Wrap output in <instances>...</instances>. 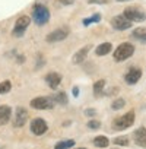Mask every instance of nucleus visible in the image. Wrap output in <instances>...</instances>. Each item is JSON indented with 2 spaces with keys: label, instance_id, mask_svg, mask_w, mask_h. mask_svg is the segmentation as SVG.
Instances as JSON below:
<instances>
[{
  "label": "nucleus",
  "instance_id": "29",
  "mask_svg": "<svg viewBox=\"0 0 146 149\" xmlns=\"http://www.w3.org/2000/svg\"><path fill=\"white\" fill-rule=\"evenodd\" d=\"M72 94H73V97H78L79 95V88L75 86V88H73V91H72Z\"/></svg>",
  "mask_w": 146,
  "mask_h": 149
},
{
  "label": "nucleus",
  "instance_id": "24",
  "mask_svg": "<svg viewBox=\"0 0 146 149\" xmlns=\"http://www.w3.org/2000/svg\"><path fill=\"white\" fill-rule=\"evenodd\" d=\"M99 21H101V15H99V13H94L91 18L83 19V25H85V26H88L89 24H97V22H99Z\"/></svg>",
  "mask_w": 146,
  "mask_h": 149
},
{
  "label": "nucleus",
  "instance_id": "4",
  "mask_svg": "<svg viewBox=\"0 0 146 149\" xmlns=\"http://www.w3.org/2000/svg\"><path fill=\"white\" fill-rule=\"evenodd\" d=\"M123 15L130 22H143V21H146V13L143 10H140L139 8H133V6L126 8L124 12H123Z\"/></svg>",
  "mask_w": 146,
  "mask_h": 149
},
{
  "label": "nucleus",
  "instance_id": "34",
  "mask_svg": "<svg viewBox=\"0 0 146 149\" xmlns=\"http://www.w3.org/2000/svg\"><path fill=\"white\" fill-rule=\"evenodd\" d=\"M114 149H117V148H114Z\"/></svg>",
  "mask_w": 146,
  "mask_h": 149
},
{
  "label": "nucleus",
  "instance_id": "13",
  "mask_svg": "<svg viewBox=\"0 0 146 149\" xmlns=\"http://www.w3.org/2000/svg\"><path fill=\"white\" fill-rule=\"evenodd\" d=\"M89 50H91V45H86V47L78 50V51L75 53V56H73V58H72L73 64H81V63H83L85 58H86V56H88V53H89Z\"/></svg>",
  "mask_w": 146,
  "mask_h": 149
},
{
  "label": "nucleus",
  "instance_id": "30",
  "mask_svg": "<svg viewBox=\"0 0 146 149\" xmlns=\"http://www.w3.org/2000/svg\"><path fill=\"white\" fill-rule=\"evenodd\" d=\"M86 114H88L89 117H92V116H95V110H92V108H88V110H86Z\"/></svg>",
  "mask_w": 146,
  "mask_h": 149
},
{
  "label": "nucleus",
  "instance_id": "11",
  "mask_svg": "<svg viewBox=\"0 0 146 149\" xmlns=\"http://www.w3.org/2000/svg\"><path fill=\"white\" fill-rule=\"evenodd\" d=\"M28 120V111L22 107L16 108V116H15V121H13V126L15 127H22Z\"/></svg>",
  "mask_w": 146,
  "mask_h": 149
},
{
  "label": "nucleus",
  "instance_id": "32",
  "mask_svg": "<svg viewBox=\"0 0 146 149\" xmlns=\"http://www.w3.org/2000/svg\"><path fill=\"white\" fill-rule=\"evenodd\" d=\"M117 2H129V0H117Z\"/></svg>",
  "mask_w": 146,
  "mask_h": 149
},
{
  "label": "nucleus",
  "instance_id": "6",
  "mask_svg": "<svg viewBox=\"0 0 146 149\" xmlns=\"http://www.w3.org/2000/svg\"><path fill=\"white\" fill-rule=\"evenodd\" d=\"M54 105V100L51 97H37L31 101V107L35 110H51Z\"/></svg>",
  "mask_w": 146,
  "mask_h": 149
},
{
  "label": "nucleus",
  "instance_id": "20",
  "mask_svg": "<svg viewBox=\"0 0 146 149\" xmlns=\"http://www.w3.org/2000/svg\"><path fill=\"white\" fill-rule=\"evenodd\" d=\"M133 37L143 41V42H146V28H136L133 31Z\"/></svg>",
  "mask_w": 146,
  "mask_h": 149
},
{
  "label": "nucleus",
  "instance_id": "31",
  "mask_svg": "<svg viewBox=\"0 0 146 149\" xmlns=\"http://www.w3.org/2000/svg\"><path fill=\"white\" fill-rule=\"evenodd\" d=\"M25 61V56H18V63H22Z\"/></svg>",
  "mask_w": 146,
  "mask_h": 149
},
{
  "label": "nucleus",
  "instance_id": "23",
  "mask_svg": "<svg viewBox=\"0 0 146 149\" xmlns=\"http://www.w3.org/2000/svg\"><path fill=\"white\" fill-rule=\"evenodd\" d=\"M10 89H12V82L10 81L0 82V95H2V94H8Z\"/></svg>",
  "mask_w": 146,
  "mask_h": 149
},
{
  "label": "nucleus",
  "instance_id": "9",
  "mask_svg": "<svg viewBox=\"0 0 146 149\" xmlns=\"http://www.w3.org/2000/svg\"><path fill=\"white\" fill-rule=\"evenodd\" d=\"M31 132L37 136H41L47 132V123L42 118H34L31 121Z\"/></svg>",
  "mask_w": 146,
  "mask_h": 149
},
{
  "label": "nucleus",
  "instance_id": "22",
  "mask_svg": "<svg viewBox=\"0 0 146 149\" xmlns=\"http://www.w3.org/2000/svg\"><path fill=\"white\" fill-rule=\"evenodd\" d=\"M129 143H130V139L127 136H118L114 139V145L117 146H129Z\"/></svg>",
  "mask_w": 146,
  "mask_h": 149
},
{
  "label": "nucleus",
  "instance_id": "12",
  "mask_svg": "<svg viewBox=\"0 0 146 149\" xmlns=\"http://www.w3.org/2000/svg\"><path fill=\"white\" fill-rule=\"evenodd\" d=\"M134 142L136 145L142 146V148H146V127H139L134 130Z\"/></svg>",
  "mask_w": 146,
  "mask_h": 149
},
{
  "label": "nucleus",
  "instance_id": "2",
  "mask_svg": "<svg viewBox=\"0 0 146 149\" xmlns=\"http://www.w3.org/2000/svg\"><path fill=\"white\" fill-rule=\"evenodd\" d=\"M134 53V45L130 42H123L117 47V50L114 51V60L115 61H124L127 58H130Z\"/></svg>",
  "mask_w": 146,
  "mask_h": 149
},
{
  "label": "nucleus",
  "instance_id": "15",
  "mask_svg": "<svg viewBox=\"0 0 146 149\" xmlns=\"http://www.w3.org/2000/svg\"><path fill=\"white\" fill-rule=\"evenodd\" d=\"M12 117V108L9 105H0V124H6Z\"/></svg>",
  "mask_w": 146,
  "mask_h": 149
},
{
  "label": "nucleus",
  "instance_id": "18",
  "mask_svg": "<svg viewBox=\"0 0 146 149\" xmlns=\"http://www.w3.org/2000/svg\"><path fill=\"white\" fill-rule=\"evenodd\" d=\"M75 146V140L73 139H67V140H61L58 143H56L54 149H70Z\"/></svg>",
  "mask_w": 146,
  "mask_h": 149
},
{
  "label": "nucleus",
  "instance_id": "10",
  "mask_svg": "<svg viewBox=\"0 0 146 149\" xmlns=\"http://www.w3.org/2000/svg\"><path fill=\"white\" fill-rule=\"evenodd\" d=\"M140 78H142V70H140V69H137V67H131V69L127 72L124 81H126L129 85H134V84H137V82H139V79H140Z\"/></svg>",
  "mask_w": 146,
  "mask_h": 149
},
{
  "label": "nucleus",
  "instance_id": "7",
  "mask_svg": "<svg viewBox=\"0 0 146 149\" xmlns=\"http://www.w3.org/2000/svg\"><path fill=\"white\" fill-rule=\"evenodd\" d=\"M69 34H70L69 28H67V26H61V28L54 29L53 32H50L45 40H47V42H58V41L66 40V38L69 37Z\"/></svg>",
  "mask_w": 146,
  "mask_h": 149
},
{
  "label": "nucleus",
  "instance_id": "8",
  "mask_svg": "<svg viewBox=\"0 0 146 149\" xmlns=\"http://www.w3.org/2000/svg\"><path fill=\"white\" fill-rule=\"evenodd\" d=\"M131 24L133 22H130L124 15H117L111 19V26L117 31H126V29L131 28Z\"/></svg>",
  "mask_w": 146,
  "mask_h": 149
},
{
  "label": "nucleus",
  "instance_id": "17",
  "mask_svg": "<svg viewBox=\"0 0 146 149\" xmlns=\"http://www.w3.org/2000/svg\"><path fill=\"white\" fill-rule=\"evenodd\" d=\"M104 89H105V81L99 79L94 84V94L95 97H102L104 95Z\"/></svg>",
  "mask_w": 146,
  "mask_h": 149
},
{
  "label": "nucleus",
  "instance_id": "33",
  "mask_svg": "<svg viewBox=\"0 0 146 149\" xmlns=\"http://www.w3.org/2000/svg\"><path fill=\"white\" fill-rule=\"evenodd\" d=\"M76 149H86V148H76Z\"/></svg>",
  "mask_w": 146,
  "mask_h": 149
},
{
  "label": "nucleus",
  "instance_id": "26",
  "mask_svg": "<svg viewBox=\"0 0 146 149\" xmlns=\"http://www.w3.org/2000/svg\"><path fill=\"white\" fill-rule=\"evenodd\" d=\"M88 127H89V129L97 130V129H99V127H101V123H99L98 120H94V118H92V120H89V121H88Z\"/></svg>",
  "mask_w": 146,
  "mask_h": 149
},
{
  "label": "nucleus",
  "instance_id": "1",
  "mask_svg": "<svg viewBox=\"0 0 146 149\" xmlns=\"http://www.w3.org/2000/svg\"><path fill=\"white\" fill-rule=\"evenodd\" d=\"M32 19L40 26L45 25L50 21V10H48V8L44 6V5H41V3L34 5L32 6Z\"/></svg>",
  "mask_w": 146,
  "mask_h": 149
},
{
  "label": "nucleus",
  "instance_id": "16",
  "mask_svg": "<svg viewBox=\"0 0 146 149\" xmlns=\"http://www.w3.org/2000/svg\"><path fill=\"white\" fill-rule=\"evenodd\" d=\"M113 51V44L111 42H102V44H99L98 47H97V50H95V53H97V56H107V54H110Z\"/></svg>",
  "mask_w": 146,
  "mask_h": 149
},
{
  "label": "nucleus",
  "instance_id": "19",
  "mask_svg": "<svg viewBox=\"0 0 146 149\" xmlns=\"http://www.w3.org/2000/svg\"><path fill=\"white\" fill-rule=\"evenodd\" d=\"M108 143H110V140H108V137H105V136H97V137L94 139V145H95L97 148H107Z\"/></svg>",
  "mask_w": 146,
  "mask_h": 149
},
{
  "label": "nucleus",
  "instance_id": "28",
  "mask_svg": "<svg viewBox=\"0 0 146 149\" xmlns=\"http://www.w3.org/2000/svg\"><path fill=\"white\" fill-rule=\"evenodd\" d=\"M58 3H61V5H64V6H70V5H73L75 2L73 0H57Z\"/></svg>",
  "mask_w": 146,
  "mask_h": 149
},
{
  "label": "nucleus",
  "instance_id": "3",
  "mask_svg": "<svg viewBox=\"0 0 146 149\" xmlns=\"http://www.w3.org/2000/svg\"><path fill=\"white\" fill-rule=\"evenodd\" d=\"M133 123H134V111H129V113H126L124 116H121V117H117L114 121H113V129L114 130H126V129H129L130 126H133Z\"/></svg>",
  "mask_w": 146,
  "mask_h": 149
},
{
  "label": "nucleus",
  "instance_id": "21",
  "mask_svg": "<svg viewBox=\"0 0 146 149\" xmlns=\"http://www.w3.org/2000/svg\"><path fill=\"white\" fill-rule=\"evenodd\" d=\"M124 105H126V101H124L123 98H115V100L111 102V108H113L114 111H117V110H121Z\"/></svg>",
  "mask_w": 146,
  "mask_h": 149
},
{
  "label": "nucleus",
  "instance_id": "25",
  "mask_svg": "<svg viewBox=\"0 0 146 149\" xmlns=\"http://www.w3.org/2000/svg\"><path fill=\"white\" fill-rule=\"evenodd\" d=\"M54 101L61 104V105H66L67 104V94L66 92H58L56 97H54Z\"/></svg>",
  "mask_w": 146,
  "mask_h": 149
},
{
  "label": "nucleus",
  "instance_id": "5",
  "mask_svg": "<svg viewBox=\"0 0 146 149\" xmlns=\"http://www.w3.org/2000/svg\"><path fill=\"white\" fill-rule=\"evenodd\" d=\"M29 24H31V18L29 16H26V15L19 16L16 19V22H15V26H13V35L15 37H22L25 34L26 28L29 26Z\"/></svg>",
  "mask_w": 146,
  "mask_h": 149
},
{
  "label": "nucleus",
  "instance_id": "14",
  "mask_svg": "<svg viewBox=\"0 0 146 149\" xmlns=\"http://www.w3.org/2000/svg\"><path fill=\"white\" fill-rule=\"evenodd\" d=\"M45 81H47V84L50 85L51 89H56L60 85V82H61V74L60 73H56V72H51V73L47 74Z\"/></svg>",
  "mask_w": 146,
  "mask_h": 149
},
{
  "label": "nucleus",
  "instance_id": "27",
  "mask_svg": "<svg viewBox=\"0 0 146 149\" xmlns=\"http://www.w3.org/2000/svg\"><path fill=\"white\" fill-rule=\"evenodd\" d=\"M110 0H88V3L91 5H107Z\"/></svg>",
  "mask_w": 146,
  "mask_h": 149
}]
</instances>
